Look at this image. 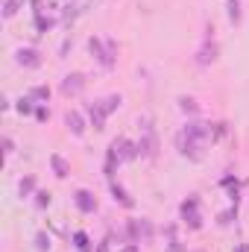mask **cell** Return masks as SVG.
Masks as SVG:
<instances>
[{"label": "cell", "mask_w": 249, "mask_h": 252, "mask_svg": "<svg viewBox=\"0 0 249 252\" xmlns=\"http://www.w3.org/2000/svg\"><path fill=\"white\" fill-rule=\"evenodd\" d=\"M35 247H38L41 252H44V250H50V238H47L44 232H38V235H35Z\"/></svg>", "instance_id": "603a6c76"}, {"label": "cell", "mask_w": 249, "mask_h": 252, "mask_svg": "<svg viewBox=\"0 0 249 252\" xmlns=\"http://www.w3.org/2000/svg\"><path fill=\"white\" fill-rule=\"evenodd\" d=\"M82 88H85V76H82V73H67V76H64L62 91L67 97H70V94H79Z\"/></svg>", "instance_id": "52a82bcc"}, {"label": "cell", "mask_w": 249, "mask_h": 252, "mask_svg": "<svg viewBox=\"0 0 249 252\" xmlns=\"http://www.w3.org/2000/svg\"><path fill=\"white\" fill-rule=\"evenodd\" d=\"M35 27H38V32H47V30L53 27V18H44V15H38V18H35Z\"/></svg>", "instance_id": "44dd1931"}, {"label": "cell", "mask_w": 249, "mask_h": 252, "mask_svg": "<svg viewBox=\"0 0 249 252\" xmlns=\"http://www.w3.org/2000/svg\"><path fill=\"white\" fill-rule=\"evenodd\" d=\"M15 62L21 64V67H41V53L32 50V47H21L15 53Z\"/></svg>", "instance_id": "5b68a950"}, {"label": "cell", "mask_w": 249, "mask_h": 252, "mask_svg": "<svg viewBox=\"0 0 249 252\" xmlns=\"http://www.w3.org/2000/svg\"><path fill=\"white\" fill-rule=\"evenodd\" d=\"M47 161H50V167H53V173H56L59 179H64V176L70 173V164H67V158H64V156H59V153H50V158H47Z\"/></svg>", "instance_id": "30bf717a"}, {"label": "cell", "mask_w": 249, "mask_h": 252, "mask_svg": "<svg viewBox=\"0 0 249 252\" xmlns=\"http://www.w3.org/2000/svg\"><path fill=\"white\" fill-rule=\"evenodd\" d=\"M15 109H18V112H21V115H30V112H32V97H21V100H18V106H15Z\"/></svg>", "instance_id": "ffe728a7"}, {"label": "cell", "mask_w": 249, "mask_h": 252, "mask_svg": "<svg viewBox=\"0 0 249 252\" xmlns=\"http://www.w3.org/2000/svg\"><path fill=\"white\" fill-rule=\"evenodd\" d=\"M182 132H185L190 141H199V144H205V138H208V132H211V129H205V126L196 124V121H190V124L182 129Z\"/></svg>", "instance_id": "9c48e42d"}, {"label": "cell", "mask_w": 249, "mask_h": 252, "mask_svg": "<svg viewBox=\"0 0 249 252\" xmlns=\"http://www.w3.org/2000/svg\"><path fill=\"white\" fill-rule=\"evenodd\" d=\"M88 50H91V56L103 64V67H115V44L112 41H103V38L91 35L88 38Z\"/></svg>", "instance_id": "6da1fadb"}, {"label": "cell", "mask_w": 249, "mask_h": 252, "mask_svg": "<svg viewBox=\"0 0 249 252\" xmlns=\"http://www.w3.org/2000/svg\"><path fill=\"white\" fill-rule=\"evenodd\" d=\"M118 106H121V97H118V94H112V97H106V100H103V112H106V115H112Z\"/></svg>", "instance_id": "d6986e66"}, {"label": "cell", "mask_w": 249, "mask_h": 252, "mask_svg": "<svg viewBox=\"0 0 249 252\" xmlns=\"http://www.w3.org/2000/svg\"><path fill=\"white\" fill-rule=\"evenodd\" d=\"M214 59H217V44L205 38V44L196 50V62H199V64H211Z\"/></svg>", "instance_id": "ba28073f"}, {"label": "cell", "mask_w": 249, "mask_h": 252, "mask_svg": "<svg viewBox=\"0 0 249 252\" xmlns=\"http://www.w3.org/2000/svg\"><path fill=\"white\" fill-rule=\"evenodd\" d=\"M30 97L32 100H47L50 97V88L47 85H35V88H30Z\"/></svg>", "instance_id": "ac0fdd59"}, {"label": "cell", "mask_w": 249, "mask_h": 252, "mask_svg": "<svg viewBox=\"0 0 249 252\" xmlns=\"http://www.w3.org/2000/svg\"><path fill=\"white\" fill-rule=\"evenodd\" d=\"M35 205H38V208H47V205H50V193L35 190Z\"/></svg>", "instance_id": "7402d4cb"}, {"label": "cell", "mask_w": 249, "mask_h": 252, "mask_svg": "<svg viewBox=\"0 0 249 252\" xmlns=\"http://www.w3.org/2000/svg\"><path fill=\"white\" fill-rule=\"evenodd\" d=\"M73 202H76V208L82 211V214H94L97 211V199H94V193L91 190H76V196H73Z\"/></svg>", "instance_id": "8992f818"}, {"label": "cell", "mask_w": 249, "mask_h": 252, "mask_svg": "<svg viewBox=\"0 0 249 252\" xmlns=\"http://www.w3.org/2000/svg\"><path fill=\"white\" fill-rule=\"evenodd\" d=\"M21 3H24V0H3V18H12V15L21 9Z\"/></svg>", "instance_id": "e0dca14e"}, {"label": "cell", "mask_w": 249, "mask_h": 252, "mask_svg": "<svg viewBox=\"0 0 249 252\" xmlns=\"http://www.w3.org/2000/svg\"><path fill=\"white\" fill-rule=\"evenodd\" d=\"M226 9H229V21H232V24H241V3H238V0H229Z\"/></svg>", "instance_id": "2e32d148"}, {"label": "cell", "mask_w": 249, "mask_h": 252, "mask_svg": "<svg viewBox=\"0 0 249 252\" xmlns=\"http://www.w3.org/2000/svg\"><path fill=\"white\" fill-rule=\"evenodd\" d=\"M18 190H21V196L35 193V176H24V179H21V185H18Z\"/></svg>", "instance_id": "9a60e30c"}, {"label": "cell", "mask_w": 249, "mask_h": 252, "mask_svg": "<svg viewBox=\"0 0 249 252\" xmlns=\"http://www.w3.org/2000/svg\"><path fill=\"white\" fill-rule=\"evenodd\" d=\"M88 115H91V121H94V129H103L106 126V112H103V103H94V106H88Z\"/></svg>", "instance_id": "7c38bea8"}, {"label": "cell", "mask_w": 249, "mask_h": 252, "mask_svg": "<svg viewBox=\"0 0 249 252\" xmlns=\"http://www.w3.org/2000/svg\"><path fill=\"white\" fill-rule=\"evenodd\" d=\"M3 147H6V156H12V150H15V144H12V138H3Z\"/></svg>", "instance_id": "d4e9b609"}, {"label": "cell", "mask_w": 249, "mask_h": 252, "mask_svg": "<svg viewBox=\"0 0 249 252\" xmlns=\"http://www.w3.org/2000/svg\"><path fill=\"white\" fill-rule=\"evenodd\" d=\"M112 193H115V199H118V202H121V205H126V208H132V205H135V202H132V199H129V196H126V190L121 188V185H118V182H112Z\"/></svg>", "instance_id": "4fadbf2b"}, {"label": "cell", "mask_w": 249, "mask_h": 252, "mask_svg": "<svg viewBox=\"0 0 249 252\" xmlns=\"http://www.w3.org/2000/svg\"><path fill=\"white\" fill-rule=\"evenodd\" d=\"M138 153H141V156H147V158H156V153H158V138H156V129H153L150 121H144V124H141Z\"/></svg>", "instance_id": "7a4b0ae2"}, {"label": "cell", "mask_w": 249, "mask_h": 252, "mask_svg": "<svg viewBox=\"0 0 249 252\" xmlns=\"http://www.w3.org/2000/svg\"><path fill=\"white\" fill-rule=\"evenodd\" d=\"M97 252H109V247H106V244H100V250Z\"/></svg>", "instance_id": "484cf974"}, {"label": "cell", "mask_w": 249, "mask_h": 252, "mask_svg": "<svg viewBox=\"0 0 249 252\" xmlns=\"http://www.w3.org/2000/svg\"><path fill=\"white\" fill-rule=\"evenodd\" d=\"M182 220H185L190 229H199L202 226V220H199V199L196 196H190L182 202Z\"/></svg>", "instance_id": "3957f363"}, {"label": "cell", "mask_w": 249, "mask_h": 252, "mask_svg": "<svg viewBox=\"0 0 249 252\" xmlns=\"http://www.w3.org/2000/svg\"><path fill=\"white\" fill-rule=\"evenodd\" d=\"M47 118H50V109L38 106V109H35V121H47Z\"/></svg>", "instance_id": "cb8c5ba5"}, {"label": "cell", "mask_w": 249, "mask_h": 252, "mask_svg": "<svg viewBox=\"0 0 249 252\" xmlns=\"http://www.w3.org/2000/svg\"><path fill=\"white\" fill-rule=\"evenodd\" d=\"M179 109H182L185 115H196V112H199V106H196L193 97H179Z\"/></svg>", "instance_id": "5bb4252c"}, {"label": "cell", "mask_w": 249, "mask_h": 252, "mask_svg": "<svg viewBox=\"0 0 249 252\" xmlns=\"http://www.w3.org/2000/svg\"><path fill=\"white\" fill-rule=\"evenodd\" d=\"M176 147H179V153H182V156L193 158V161H199V158H202V153H199V150H202V144H199V141H190L185 132L176 138Z\"/></svg>", "instance_id": "277c9868"}, {"label": "cell", "mask_w": 249, "mask_h": 252, "mask_svg": "<svg viewBox=\"0 0 249 252\" xmlns=\"http://www.w3.org/2000/svg\"><path fill=\"white\" fill-rule=\"evenodd\" d=\"M64 124H67V129H70L73 135H85V121H82L79 112H67V115H64Z\"/></svg>", "instance_id": "8fae6325"}]
</instances>
